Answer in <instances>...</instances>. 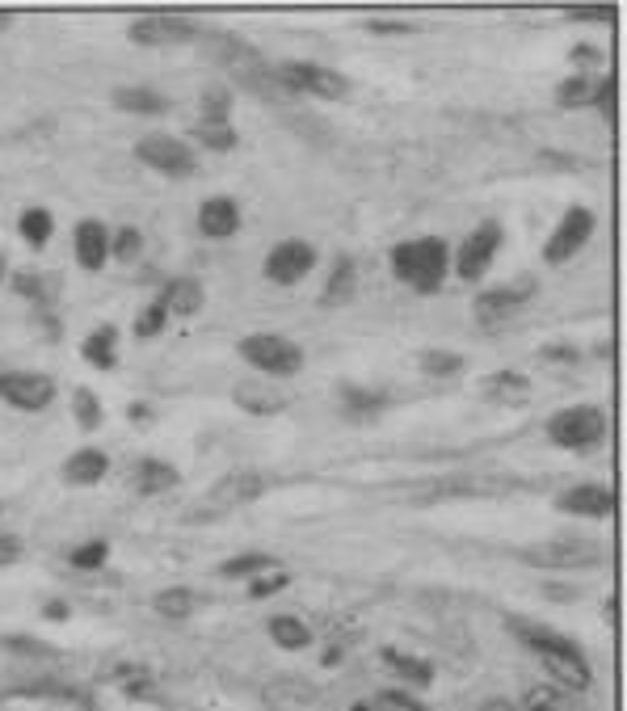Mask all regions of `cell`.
<instances>
[{"mask_svg": "<svg viewBox=\"0 0 627 711\" xmlns=\"http://www.w3.org/2000/svg\"><path fill=\"white\" fill-rule=\"evenodd\" d=\"M76 417H80V425H97L101 421V404H97L93 392H76Z\"/></svg>", "mask_w": 627, "mask_h": 711, "instance_id": "obj_38", "label": "cell"}, {"mask_svg": "<svg viewBox=\"0 0 627 711\" xmlns=\"http://www.w3.org/2000/svg\"><path fill=\"white\" fill-rule=\"evenodd\" d=\"M101 560H106V543H89V547H80V552H72V564H80V568L101 564Z\"/></svg>", "mask_w": 627, "mask_h": 711, "instance_id": "obj_41", "label": "cell"}, {"mask_svg": "<svg viewBox=\"0 0 627 711\" xmlns=\"http://www.w3.org/2000/svg\"><path fill=\"white\" fill-rule=\"evenodd\" d=\"M135 484H139V493H169L177 484V467L160 463V459H144L135 472Z\"/></svg>", "mask_w": 627, "mask_h": 711, "instance_id": "obj_21", "label": "cell"}, {"mask_svg": "<svg viewBox=\"0 0 627 711\" xmlns=\"http://www.w3.org/2000/svg\"><path fill=\"white\" fill-rule=\"evenodd\" d=\"M354 282H358V274H354V261L346 257V261H337V270H333V278H329V287H325V295H320V303L325 308H341L350 295H354Z\"/></svg>", "mask_w": 627, "mask_h": 711, "instance_id": "obj_24", "label": "cell"}, {"mask_svg": "<svg viewBox=\"0 0 627 711\" xmlns=\"http://www.w3.org/2000/svg\"><path fill=\"white\" fill-rule=\"evenodd\" d=\"M114 329L106 324V329H97V333H89V341H85V358L93 362V367H114Z\"/></svg>", "mask_w": 627, "mask_h": 711, "instance_id": "obj_29", "label": "cell"}, {"mask_svg": "<svg viewBox=\"0 0 627 711\" xmlns=\"http://www.w3.org/2000/svg\"><path fill=\"white\" fill-rule=\"evenodd\" d=\"M556 101L560 106H585V101H594V85L590 80H569V85L556 89Z\"/></svg>", "mask_w": 627, "mask_h": 711, "instance_id": "obj_34", "label": "cell"}, {"mask_svg": "<svg viewBox=\"0 0 627 711\" xmlns=\"http://www.w3.org/2000/svg\"><path fill=\"white\" fill-rule=\"evenodd\" d=\"M287 581H291L287 573H270L266 581L257 577V581H253V594H257V598H270V594H278V589H287Z\"/></svg>", "mask_w": 627, "mask_h": 711, "instance_id": "obj_40", "label": "cell"}, {"mask_svg": "<svg viewBox=\"0 0 627 711\" xmlns=\"http://www.w3.org/2000/svg\"><path fill=\"white\" fill-rule=\"evenodd\" d=\"M114 106L131 110V114H165L169 101L160 93H152V89H114Z\"/></svg>", "mask_w": 627, "mask_h": 711, "instance_id": "obj_23", "label": "cell"}, {"mask_svg": "<svg viewBox=\"0 0 627 711\" xmlns=\"http://www.w3.org/2000/svg\"><path fill=\"white\" fill-rule=\"evenodd\" d=\"M106 472H110V459L101 455V451H93V446H89V451H76V455L64 463V476H68L72 484H97Z\"/></svg>", "mask_w": 627, "mask_h": 711, "instance_id": "obj_19", "label": "cell"}, {"mask_svg": "<svg viewBox=\"0 0 627 711\" xmlns=\"http://www.w3.org/2000/svg\"><path fill=\"white\" fill-rule=\"evenodd\" d=\"M602 552H598V543H590V539H564V543H552V547H543V552H535L531 560H539V564H594Z\"/></svg>", "mask_w": 627, "mask_h": 711, "instance_id": "obj_17", "label": "cell"}, {"mask_svg": "<svg viewBox=\"0 0 627 711\" xmlns=\"http://www.w3.org/2000/svg\"><path fill=\"white\" fill-rule=\"evenodd\" d=\"M270 568V556H261V552H249V556H236L224 564V577H261Z\"/></svg>", "mask_w": 627, "mask_h": 711, "instance_id": "obj_32", "label": "cell"}, {"mask_svg": "<svg viewBox=\"0 0 627 711\" xmlns=\"http://www.w3.org/2000/svg\"><path fill=\"white\" fill-rule=\"evenodd\" d=\"M383 661H388L400 678H409L413 686H430L434 682V669L426 661H413V657H404V653H383Z\"/></svg>", "mask_w": 627, "mask_h": 711, "instance_id": "obj_30", "label": "cell"}, {"mask_svg": "<svg viewBox=\"0 0 627 711\" xmlns=\"http://www.w3.org/2000/svg\"><path fill=\"white\" fill-rule=\"evenodd\" d=\"M278 80H282L287 89H295V93H312V97H329V101L346 97V89H350L341 72L320 68V64H303V59H295V64H282V68H278Z\"/></svg>", "mask_w": 627, "mask_h": 711, "instance_id": "obj_5", "label": "cell"}, {"mask_svg": "<svg viewBox=\"0 0 627 711\" xmlns=\"http://www.w3.org/2000/svg\"><path fill=\"white\" fill-rule=\"evenodd\" d=\"M194 606H198V598L190 589H165V594H156V611L165 619H186V615H194Z\"/></svg>", "mask_w": 627, "mask_h": 711, "instance_id": "obj_28", "label": "cell"}, {"mask_svg": "<svg viewBox=\"0 0 627 711\" xmlns=\"http://www.w3.org/2000/svg\"><path fill=\"white\" fill-rule=\"evenodd\" d=\"M522 711H573V703L556 686H531L527 699H522Z\"/></svg>", "mask_w": 627, "mask_h": 711, "instance_id": "obj_27", "label": "cell"}, {"mask_svg": "<svg viewBox=\"0 0 627 711\" xmlns=\"http://www.w3.org/2000/svg\"><path fill=\"white\" fill-rule=\"evenodd\" d=\"M215 59H219V64H228V72H245V76H257L261 72V59L253 55V47H245V43H240V38H215Z\"/></svg>", "mask_w": 627, "mask_h": 711, "instance_id": "obj_18", "label": "cell"}, {"mask_svg": "<svg viewBox=\"0 0 627 711\" xmlns=\"http://www.w3.org/2000/svg\"><path fill=\"white\" fill-rule=\"evenodd\" d=\"M270 636H274V644H282V648H303V644H312V632H308V627H303L299 619H291V615L270 619Z\"/></svg>", "mask_w": 627, "mask_h": 711, "instance_id": "obj_26", "label": "cell"}, {"mask_svg": "<svg viewBox=\"0 0 627 711\" xmlns=\"http://www.w3.org/2000/svg\"><path fill=\"white\" fill-rule=\"evenodd\" d=\"M527 287H501V291H484L480 299H476V316L484 320V324H493V320H510V316H518V308L527 303Z\"/></svg>", "mask_w": 627, "mask_h": 711, "instance_id": "obj_15", "label": "cell"}, {"mask_svg": "<svg viewBox=\"0 0 627 711\" xmlns=\"http://www.w3.org/2000/svg\"><path fill=\"white\" fill-rule=\"evenodd\" d=\"M198 34L194 22H186V17H173V13H152V17H139V22H131V38L144 47H156V43H190V38Z\"/></svg>", "mask_w": 627, "mask_h": 711, "instance_id": "obj_10", "label": "cell"}, {"mask_svg": "<svg viewBox=\"0 0 627 711\" xmlns=\"http://www.w3.org/2000/svg\"><path fill=\"white\" fill-rule=\"evenodd\" d=\"M560 510L581 514V518H606V514L615 510V493L611 489H598V484H581V489L560 497Z\"/></svg>", "mask_w": 627, "mask_h": 711, "instance_id": "obj_13", "label": "cell"}, {"mask_svg": "<svg viewBox=\"0 0 627 711\" xmlns=\"http://www.w3.org/2000/svg\"><path fill=\"white\" fill-rule=\"evenodd\" d=\"M527 640H531V648L539 653L543 669H548L556 682L573 686V690L590 686V665H585V657L577 653L569 640H552V636H543V632H527Z\"/></svg>", "mask_w": 627, "mask_h": 711, "instance_id": "obj_3", "label": "cell"}, {"mask_svg": "<svg viewBox=\"0 0 627 711\" xmlns=\"http://www.w3.org/2000/svg\"><path fill=\"white\" fill-rule=\"evenodd\" d=\"M165 320H169V312H165V303H152V308L135 320V333L139 337H156L160 329H165Z\"/></svg>", "mask_w": 627, "mask_h": 711, "instance_id": "obj_35", "label": "cell"}, {"mask_svg": "<svg viewBox=\"0 0 627 711\" xmlns=\"http://www.w3.org/2000/svg\"><path fill=\"white\" fill-rule=\"evenodd\" d=\"M480 711H518V707H514V703H505V699H489Z\"/></svg>", "mask_w": 627, "mask_h": 711, "instance_id": "obj_43", "label": "cell"}, {"mask_svg": "<svg viewBox=\"0 0 627 711\" xmlns=\"http://www.w3.org/2000/svg\"><path fill=\"white\" fill-rule=\"evenodd\" d=\"M312 266H316V249L303 245V240H287V245H278L266 257V274H270V282H278V287H291V282H299L303 274H312Z\"/></svg>", "mask_w": 627, "mask_h": 711, "instance_id": "obj_9", "label": "cell"}, {"mask_svg": "<svg viewBox=\"0 0 627 711\" xmlns=\"http://www.w3.org/2000/svg\"><path fill=\"white\" fill-rule=\"evenodd\" d=\"M110 249H114L118 257H123V261H131V257L139 253V232H135V228H123V232H118V236L110 240Z\"/></svg>", "mask_w": 627, "mask_h": 711, "instance_id": "obj_39", "label": "cell"}, {"mask_svg": "<svg viewBox=\"0 0 627 711\" xmlns=\"http://www.w3.org/2000/svg\"><path fill=\"white\" fill-rule=\"evenodd\" d=\"M17 228H22V236L30 240V245H47V240H51V215L34 207V211L22 215V223H17Z\"/></svg>", "mask_w": 627, "mask_h": 711, "instance_id": "obj_31", "label": "cell"}, {"mask_svg": "<svg viewBox=\"0 0 627 711\" xmlns=\"http://www.w3.org/2000/svg\"><path fill=\"white\" fill-rule=\"evenodd\" d=\"M17 556H22V547H17L13 535H0V564H13Z\"/></svg>", "mask_w": 627, "mask_h": 711, "instance_id": "obj_42", "label": "cell"}, {"mask_svg": "<svg viewBox=\"0 0 627 711\" xmlns=\"http://www.w3.org/2000/svg\"><path fill=\"white\" fill-rule=\"evenodd\" d=\"M139 160L152 165L156 173H169V177H186L194 173V152L181 144L173 135H148L139 139Z\"/></svg>", "mask_w": 627, "mask_h": 711, "instance_id": "obj_6", "label": "cell"}, {"mask_svg": "<svg viewBox=\"0 0 627 711\" xmlns=\"http://www.w3.org/2000/svg\"><path fill=\"white\" fill-rule=\"evenodd\" d=\"M421 367H426L430 375H455V371H463V358L459 354H426V358H421Z\"/></svg>", "mask_w": 627, "mask_h": 711, "instance_id": "obj_36", "label": "cell"}, {"mask_svg": "<svg viewBox=\"0 0 627 711\" xmlns=\"http://www.w3.org/2000/svg\"><path fill=\"white\" fill-rule=\"evenodd\" d=\"M160 303H165L169 316H194L202 308V287H198V282H190V278H181V282H173L169 295L160 299Z\"/></svg>", "mask_w": 627, "mask_h": 711, "instance_id": "obj_22", "label": "cell"}, {"mask_svg": "<svg viewBox=\"0 0 627 711\" xmlns=\"http://www.w3.org/2000/svg\"><path fill=\"white\" fill-rule=\"evenodd\" d=\"M371 711H426V707L413 703L409 695H396V690H383V695L371 703Z\"/></svg>", "mask_w": 627, "mask_h": 711, "instance_id": "obj_37", "label": "cell"}, {"mask_svg": "<svg viewBox=\"0 0 627 711\" xmlns=\"http://www.w3.org/2000/svg\"><path fill=\"white\" fill-rule=\"evenodd\" d=\"M13 26V13H0V30H9Z\"/></svg>", "mask_w": 627, "mask_h": 711, "instance_id": "obj_44", "label": "cell"}, {"mask_svg": "<svg viewBox=\"0 0 627 711\" xmlns=\"http://www.w3.org/2000/svg\"><path fill=\"white\" fill-rule=\"evenodd\" d=\"M261 493H266V476H257V472H232V476H224V480H219L215 489H211V501L236 510V505L257 501Z\"/></svg>", "mask_w": 627, "mask_h": 711, "instance_id": "obj_12", "label": "cell"}, {"mask_svg": "<svg viewBox=\"0 0 627 711\" xmlns=\"http://www.w3.org/2000/svg\"><path fill=\"white\" fill-rule=\"evenodd\" d=\"M0 379H5V375H0Z\"/></svg>", "mask_w": 627, "mask_h": 711, "instance_id": "obj_46", "label": "cell"}, {"mask_svg": "<svg viewBox=\"0 0 627 711\" xmlns=\"http://www.w3.org/2000/svg\"><path fill=\"white\" fill-rule=\"evenodd\" d=\"M198 139H202L207 148H215V152L236 148V131H232L228 123H202V127H198Z\"/></svg>", "mask_w": 627, "mask_h": 711, "instance_id": "obj_33", "label": "cell"}, {"mask_svg": "<svg viewBox=\"0 0 627 711\" xmlns=\"http://www.w3.org/2000/svg\"><path fill=\"white\" fill-rule=\"evenodd\" d=\"M392 270L400 282H409L413 291H438L442 274H447V245L442 240H404L392 253Z\"/></svg>", "mask_w": 627, "mask_h": 711, "instance_id": "obj_1", "label": "cell"}, {"mask_svg": "<svg viewBox=\"0 0 627 711\" xmlns=\"http://www.w3.org/2000/svg\"><path fill=\"white\" fill-rule=\"evenodd\" d=\"M489 396H497L501 404H522V400H531V383L522 375H514V371H501L489 383Z\"/></svg>", "mask_w": 627, "mask_h": 711, "instance_id": "obj_25", "label": "cell"}, {"mask_svg": "<svg viewBox=\"0 0 627 711\" xmlns=\"http://www.w3.org/2000/svg\"><path fill=\"white\" fill-rule=\"evenodd\" d=\"M240 354H245L249 367H257L261 375H295L303 367V350L295 341L278 337V333H257L240 341Z\"/></svg>", "mask_w": 627, "mask_h": 711, "instance_id": "obj_2", "label": "cell"}, {"mask_svg": "<svg viewBox=\"0 0 627 711\" xmlns=\"http://www.w3.org/2000/svg\"><path fill=\"white\" fill-rule=\"evenodd\" d=\"M0 396H5L13 409H26V413H38L47 409L51 396H55V383L38 371H26V375H5L0 379Z\"/></svg>", "mask_w": 627, "mask_h": 711, "instance_id": "obj_8", "label": "cell"}, {"mask_svg": "<svg viewBox=\"0 0 627 711\" xmlns=\"http://www.w3.org/2000/svg\"><path fill=\"white\" fill-rule=\"evenodd\" d=\"M198 228L207 232V236H215V240H228L240 228L236 202L232 198H207V202H202V211H198Z\"/></svg>", "mask_w": 627, "mask_h": 711, "instance_id": "obj_14", "label": "cell"}, {"mask_svg": "<svg viewBox=\"0 0 627 711\" xmlns=\"http://www.w3.org/2000/svg\"><path fill=\"white\" fill-rule=\"evenodd\" d=\"M497 245H501V228L497 223H480V228L463 240L459 245V253H455V270H459V278H480L484 270H489V261H493V253H497Z\"/></svg>", "mask_w": 627, "mask_h": 711, "instance_id": "obj_7", "label": "cell"}, {"mask_svg": "<svg viewBox=\"0 0 627 711\" xmlns=\"http://www.w3.org/2000/svg\"><path fill=\"white\" fill-rule=\"evenodd\" d=\"M590 232H594V215L590 211H569L564 215V223L552 232V240H548V249H543V257L552 261V266H560V261H569L585 240H590Z\"/></svg>", "mask_w": 627, "mask_h": 711, "instance_id": "obj_11", "label": "cell"}, {"mask_svg": "<svg viewBox=\"0 0 627 711\" xmlns=\"http://www.w3.org/2000/svg\"><path fill=\"white\" fill-rule=\"evenodd\" d=\"M354 711H371V703H354Z\"/></svg>", "mask_w": 627, "mask_h": 711, "instance_id": "obj_45", "label": "cell"}, {"mask_svg": "<svg viewBox=\"0 0 627 711\" xmlns=\"http://www.w3.org/2000/svg\"><path fill=\"white\" fill-rule=\"evenodd\" d=\"M236 404L245 413H278L282 404H287V396L274 392V388H261V383H240V388H236Z\"/></svg>", "mask_w": 627, "mask_h": 711, "instance_id": "obj_20", "label": "cell"}, {"mask_svg": "<svg viewBox=\"0 0 627 711\" xmlns=\"http://www.w3.org/2000/svg\"><path fill=\"white\" fill-rule=\"evenodd\" d=\"M548 434L556 446H569V451H585V446L602 442L606 434V417L590 404H577V409H564L548 421Z\"/></svg>", "mask_w": 627, "mask_h": 711, "instance_id": "obj_4", "label": "cell"}, {"mask_svg": "<svg viewBox=\"0 0 627 711\" xmlns=\"http://www.w3.org/2000/svg\"><path fill=\"white\" fill-rule=\"evenodd\" d=\"M106 253H110V236H106V228H101L97 219H85V223L76 228V261H80L85 270H101Z\"/></svg>", "mask_w": 627, "mask_h": 711, "instance_id": "obj_16", "label": "cell"}]
</instances>
